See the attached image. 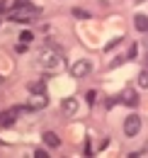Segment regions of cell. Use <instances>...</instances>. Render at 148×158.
<instances>
[{
    "label": "cell",
    "mask_w": 148,
    "mask_h": 158,
    "mask_svg": "<svg viewBox=\"0 0 148 158\" xmlns=\"http://www.w3.org/2000/svg\"><path fill=\"white\" fill-rule=\"evenodd\" d=\"M90 71H92V63L88 59H80V61H75L73 66H71V76H73V78H85Z\"/></svg>",
    "instance_id": "3"
},
{
    "label": "cell",
    "mask_w": 148,
    "mask_h": 158,
    "mask_svg": "<svg viewBox=\"0 0 148 158\" xmlns=\"http://www.w3.org/2000/svg\"><path fill=\"white\" fill-rule=\"evenodd\" d=\"M134 27H136L138 32H148V17L146 15H136V17H134Z\"/></svg>",
    "instance_id": "10"
},
{
    "label": "cell",
    "mask_w": 148,
    "mask_h": 158,
    "mask_svg": "<svg viewBox=\"0 0 148 158\" xmlns=\"http://www.w3.org/2000/svg\"><path fill=\"white\" fill-rule=\"evenodd\" d=\"M44 143H46L49 148H58V146H61V139H58L56 131H44Z\"/></svg>",
    "instance_id": "9"
},
{
    "label": "cell",
    "mask_w": 148,
    "mask_h": 158,
    "mask_svg": "<svg viewBox=\"0 0 148 158\" xmlns=\"http://www.w3.org/2000/svg\"><path fill=\"white\" fill-rule=\"evenodd\" d=\"M49 105V98H46V93H32V98L27 100V110H32V112H37V110H44Z\"/></svg>",
    "instance_id": "4"
},
{
    "label": "cell",
    "mask_w": 148,
    "mask_h": 158,
    "mask_svg": "<svg viewBox=\"0 0 148 158\" xmlns=\"http://www.w3.org/2000/svg\"><path fill=\"white\" fill-rule=\"evenodd\" d=\"M22 112H27V105H24V107H12V110L2 112V114H0V127H12L15 119H17V114H22Z\"/></svg>",
    "instance_id": "6"
},
{
    "label": "cell",
    "mask_w": 148,
    "mask_h": 158,
    "mask_svg": "<svg viewBox=\"0 0 148 158\" xmlns=\"http://www.w3.org/2000/svg\"><path fill=\"white\" fill-rule=\"evenodd\" d=\"M136 54H138V46H131L129 49V59H136Z\"/></svg>",
    "instance_id": "16"
},
{
    "label": "cell",
    "mask_w": 148,
    "mask_h": 158,
    "mask_svg": "<svg viewBox=\"0 0 148 158\" xmlns=\"http://www.w3.org/2000/svg\"><path fill=\"white\" fill-rule=\"evenodd\" d=\"M138 88H143V90L148 88V68H146V71H141V73H138Z\"/></svg>",
    "instance_id": "13"
},
{
    "label": "cell",
    "mask_w": 148,
    "mask_h": 158,
    "mask_svg": "<svg viewBox=\"0 0 148 158\" xmlns=\"http://www.w3.org/2000/svg\"><path fill=\"white\" fill-rule=\"evenodd\" d=\"M121 102L129 105V107H136V105H138V95H136V90H134V88H126V90L121 93Z\"/></svg>",
    "instance_id": "8"
},
{
    "label": "cell",
    "mask_w": 148,
    "mask_h": 158,
    "mask_svg": "<svg viewBox=\"0 0 148 158\" xmlns=\"http://www.w3.org/2000/svg\"><path fill=\"white\" fill-rule=\"evenodd\" d=\"M134 2H146V0H134Z\"/></svg>",
    "instance_id": "19"
},
{
    "label": "cell",
    "mask_w": 148,
    "mask_h": 158,
    "mask_svg": "<svg viewBox=\"0 0 148 158\" xmlns=\"http://www.w3.org/2000/svg\"><path fill=\"white\" fill-rule=\"evenodd\" d=\"M143 63H146V68H148V54H146V59H143Z\"/></svg>",
    "instance_id": "18"
},
{
    "label": "cell",
    "mask_w": 148,
    "mask_h": 158,
    "mask_svg": "<svg viewBox=\"0 0 148 158\" xmlns=\"http://www.w3.org/2000/svg\"><path fill=\"white\" fill-rule=\"evenodd\" d=\"M119 41H121V37H117V39H114V41H109V44H107V51H109V49H114V46H117Z\"/></svg>",
    "instance_id": "17"
},
{
    "label": "cell",
    "mask_w": 148,
    "mask_h": 158,
    "mask_svg": "<svg viewBox=\"0 0 148 158\" xmlns=\"http://www.w3.org/2000/svg\"><path fill=\"white\" fill-rule=\"evenodd\" d=\"M29 93H46V83H44V80L29 83Z\"/></svg>",
    "instance_id": "11"
},
{
    "label": "cell",
    "mask_w": 148,
    "mask_h": 158,
    "mask_svg": "<svg viewBox=\"0 0 148 158\" xmlns=\"http://www.w3.org/2000/svg\"><path fill=\"white\" fill-rule=\"evenodd\" d=\"M39 63H41L44 68H49V71H58V68L66 66V59H63V51H61L58 46L49 44L46 49H41V54H39Z\"/></svg>",
    "instance_id": "1"
},
{
    "label": "cell",
    "mask_w": 148,
    "mask_h": 158,
    "mask_svg": "<svg viewBox=\"0 0 148 158\" xmlns=\"http://www.w3.org/2000/svg\"><path fill=\"white\" fill-rule=\"evenodd\" d=\"M73 17H78V20H90V12L83 10V7H73Z\"/></svg>",
    "instance_id": "12"
},
{
    "label": "cell",
    "mask_w": 148,
    "mask_h": 158,
    "mask_svg": "<svg viewBox=\"0 0 148 158\" xmlns=\"http://www.w3.org/2000/svg\"><path fill=\"white\" fill-rule=\"evenodd\" d=\"M34 156H37V158H49V153H46L44 148H37V151H34Z\"/></svg>",
    "instance_id": "15"
},
{
    "label": "cell",
    "mask_w": 148,
    "mask_h": 158,
    "mask_svg": "<svg viewBox=\"0 0 148 158\" xmlns=\"http://www.w3.org/2000/svg\"><path fill=\"white\" fill-rule=\"evenodd\" d=\"M39 12H41V10L29 2V5H24V7H15V12L10 15V20L17 22V24H29V22H34V17H37Z\"/></svg>",
    "instance_id": "2"
},
{
    "label": "cell",
    "mask_w": 148,
    "mask_h": 158,
    "mask_svg": "<svg viewBox=\"0 0 148 158\" xmlns=\"http://www.w3.org/2000/svg\"><path fill=\"white\" fill-rule=\"evenodd\" d=\"M138 131H141V117L138 114H129L124 119V134L126 136H136Z\"/></svg>",
    "instance_id": "5"
},
{
    "label": "cell",
    "mask_w": 148,
    "mask_h": 158,
    "mask_svg": "<svg viewBox=\"0 0 148 158\" xmlns=\"http://www.w3.org/2000/svg\"><path fill=\"white\" fill-rule=\"evenodd\" d=\"M61 110H63V114L73 117L75 112H78V100H75V98H66L63 102H61Z\"/></svg>",
    "instance_id": "7"
},
{
    "label": "cell",
    "mask_w": 148,
    "mask_h": 158,
    "mask_svg": "<svg viewBox=\"0 0 148 158\" xmlns=\"http://www.w3.org/2000/svg\"><path fill=\"white\" fill-rule=\"evenodd\" d=\"M32 39H34V34H32V32H22V34H19V41H22V44H29Z\"/></svg>",
    "instance_id": "14"
}]
</instances>
